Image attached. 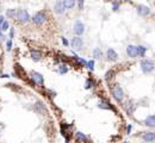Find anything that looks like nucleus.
Here are the masks:
<instances>
[{
	"instance_id": "nucleus-10",
	"label": "nucleus",
	"mask_w": 155,
	"mask_h": 143,
	"mask_svg": "<svg viewBox=\"0 0 155 143\" xmlns=\"http://www.w3.org/2000/svg\"><path fill=\"white\" fill-rule=\"evenodd\" d=\"M137 13H139L141 17H147L150 14V8L146 5H139L137 6Z\"/></svg>"
},
{
	"instance_id": "nucleus-14",
	"label": "nucleus",
	"mask_w": 155,
	"mask_h": 143,
	"mask_svg": "<svg viewBox=\"0 0 155 143\" xmlns=\"http://www.w3.org/2000/svg\"><path fill=\"white\" fill-rule=\"evenodd\" d=\"M30 55H31V59L33 61H40L42 59V52L38 51V50H35V49H32L30 51Z\"/></svg>"
},
{
	"instance_id": "nucleus-21",
	"label": "nucleus",
	"mask_w": 155,
	"mask_h": 143,
	"mask_svg": "<svg viewBox=\"0 0 155 143\" xmlns=\"http://www.w3.org/2000/svg\"><path fill=\"white\" fill-rule=\"evenodd\" d=\"M113 76H115V72H113L112 69L108 70L106 73H105V80H106V81H110V80H111Z\"/></svg>"
},
{
	"instance_id": "nucleus-33",
	"label": "nucleus",
	"mask_w": 155,
	"mask_h": 143,
	"mask_svg": "<svg viewBox=\"0 0 155 143\" xmlns=\"http://www.w3.org/2000/svg\"><path fill=\"white\" fill-rule=\"evenodd\" d=\"M3 41H5V36H4L3 31H1V32H0V42H3Z\"/></svg>"
},
{
	"instance_id": "nucleus-8",
	"label": "nucleus",
	"mask_w": 155,
	"mask_h": 143,
	"mask_svg": "<svg viewBox=\"0 0 155 143\" xmlns=\"http://www.w3.org/2000/svg\"><path fill=\"white\" fill-rule=\"evenodd\" d=\"M127 55L131 59H136L137 56H139V54H137V47L132 45V44H129L127 47Z\"/></svg>"
},
{
	"instance_id": "nucleus-23",
	"label": "nucleus",
	"mask_w": 155,
	"mask_h": 143,
	"mask_svg": "<svg viewBox=\"0 0 155 143\" xmlns=\"http://www.w3.org/2000/svg\"><path fill=\"white\" fill-rule=\"evenodd\" d=\"M59 73H60V74H66V73H68V67H67L66 64L59 66Z\"/></svg>"
},
{
	"instance_id": "nucleus-15",
	"label": "nucleus",
	"mask_w": 155,
	"mask_h": 143,
	"mask_svg": "<svg viewBox=\"0 0 155 143\" xmlns=\"http://www.w3.org/2000/svg\"><path fill=\"white\" fill-rule=\"evenodd\" d=\"M62 3L66 7V10H71L75 6V0H62Z\"/></svg>"
},
{
	"instance_id": "nucleus-29",
	"label": "nucleus",
	"mask_w": 155,
	"mask_h": 143,
	"mask_svg": "<svg viewBox=\"0 0 155 143\" xmlns=\"http://www.w3.org/2000/svg\"><path fill=\"white\" fill-rule=\"evenodd\" d=\"M6 49H7V51H10L12 49V40L11 38H10V41H7V48Z\"/></svg>"
},
{
	"instance_id": "nucleus-6",
	"label": "nucleus",
	"mask_w": 155,
	"mask_h": 143,
	"mask_svg": "<svg viewBox=\"0 0 155 143\" xmlns=\"http://www.w3.org/2000/svg\"><path fill=\"white\" fill-rule=\"evenodd\" d=\"M31 80L35 82L37 86H43L44 85V79H43V75L37 73V72H33L31 73Z\"/></svg>"
},
{
	"instance_id": "nucleus-17",
	"label": "nucleus",
	"mask_w": 155,
	"mask_h": 143,
	"mask_svg": "<svg viewBox=\"0 0 155 143\" xmlns=\"http://www.w3.org/2000/svg\"><path fill=\"white\" fill-rule=\"evenodd\" d=\"M134 110H135L134 103H132V101H128V103L125 104V111H127V113H128V115H131V113L134 112Z\"/></svg>"
},
{
	"instance_id": "nucleus-2",
	"label": "nucleus",
	"mask_w": 155,
	"mask_h": 143,
	"mask_svg": "<svg viewBox=\"0 0 155 143\" xmlns=\"http://www.w3.org/2000/svg\"><path fill=\"white\" fill-rule=\"evenodd\" d=\"M111 94L115 98V100H117V101H122L123 98H124V92H123L122 87H120L119 85L112 86V88H111Z\"/></svg>"
},
{
	"instance_id": "nucleus-3",
	"label": "nucleus",
	"mask_w": 155,
	"mask_h": 143,
	"mask_svg": "<svg viewBox=\"0 0 155 143\" xmlns=\"http://www.w3.org/2000/svg\"><path fill=\"white\" fill-rule=\"evenodd\" d=\"M45 21H47V16H45V13L42 12V11L37 12L35 16L32 17V22H33V24H36V25H42Z\"/></svg>"
},
{
	"instance_id": "nucleus-11",
	"label": "nucleus",
	"mask_w": 155,
	"mask_h": 143,
	"mask_svg": "<svg viewBox=\"0 0 155 143\" xmlns=\"http://www.w3.org/2000/svg\"><path fill=\"white\" fill-rule=\"evenodd\" d=\"M64 10H66V7H64V5H63V3H62V0H60V1H56V3H55V5H54V11H55V13H57V14H63V13H64Z\"/></svg>"
},
{
	"instance_id": "nucleus-1",
	"label": "nucleus",
	"mask_w": 155,
	"mask_h": 143,
	"mask_svg": "<svg viewBox=\"0 0 155 143\" xmlns=\"http://www.w3.org/2000/svg\"><path fill=\"white\" fill-rule=\"evenodd\" d=\"M155 69V63L151 60H142L141 61V70L144 74H150Z\"/></svg>"
},
{
	"instance_id": "nucleus-18",
	"label": "nucleus",
	"mask_w": 155,
	"mask_h": 143,
	"mask_svg": "<svg viewBox=\"0 0 155 143\" xmlns=\"http://www.w3.org/2000/svg\"><path fill=\"white\" fill-rule=\"evenodd\" d=\"M75 139H76V141H79V142H86V141H88L87 136L84 135V134H82V132H80V131H78V132L75 134Z\"/></svg>"
},
{
	"instance_id": "nucleus-24",
	"label": "nucleus",
	"mask_w": 155,
	"mask_h": 143,
	"mask_svg": "<svg viewBox=\"0 0 155 143\" xmlns=\"http://www.w3.org/2000/svg\"><path fill=\"white\" fill-rule=\"evenodd\" d=\"M36 109H37V111L41 112V113H44V112H45V106H44L42 103H37V104H36Z\"/></svg>"
},
{
	"instance_id": "nucleus-25",
	"label": "nucleus",
	"mask_w": 155,
	"mask_h": 143,
	"mask_svg": "<svg viewBox=\"0 0 155 143\" xmlns=\"http://www.w3.org/2000/svg\"><path fill=\"white\" fill-rule=\"evenodd\" d=\"M6 14L8 16V17H14V16H17V11L16 10H13V8H11V10H7V12H6Z\"/></svg>"
},
{
	"instance_id": "nucleus-28",
	"label": "nucleus",
	"mask_w": 155,
	"mask_h": 143,
	"mask_svg": "<svg viewBox=\"0 0 155 143\" xmlns=\"http://www.w3.org/2000/svg\"><path fill=\"white\" fill-rule=\"evenodd\" d=\"M0 29H1V31L4 32V31H6V30H8V23L5 21L3 24H1V26H0Z\"/></svg>"
},
{
	"instance_id": "nucleus-22",
	"label": "nucleus",
	"mask_w": 155,
	"mask_h": 143,
	"mask_svg": "<svg viewBox=\"0 0 155 143\" xmlns=\"http://www.w3.org/2000/svg\"><path fill=\"white\" fill-rule=\"evenodd\" d=\"M93 86H94V81L92 79H87V80H86V82H85V88L86 89H90Z\"/></svg>"
},
{
	"instance_id": "nucleus-27",
	"label": "nucleus",
	"mask_w": 155,
	"mask_h": 143,
	"mask_svg": "<svg viewBox=\"0 0 155 143\" xmlns=\"http://www.w3.org/2000/svg\"><path fill=\"white\" fill-rule=\"evenodd\" d=\"M119 7H120V5H119L118 1H113L112 3V11H118Z\"/></svg>"
},
{
	"instance_id": "nucleus-31",
	"label": "nucleus",
	"mask_w": 155,
	"mask_h": 143,
	"mask_svg": "<svg viewBox=\"0 0 155 143\" xmlns=\"http://www.w3.org/2000/svg\"><path fill=\"white\" fill-rule=\"evenodd\" d=\"M13 36H14V29L11 28V29H10V38H11V40L13 38Z\"/></svg>"
},
{
	"instance_id": "nucleus-30",
	"label": "nucleus",
	"mask_w": 155,
	"mask_h": 143,
	"mask_svg": "<svg viewBox=\"0 0 155 143\" xmlns=\"http://www.w3.org/2000/svg\"><path fill=\"white\" fill-rule=\"evenodd\" d=\"M61 41H62V44H63L64 47H68V44H69V42H68L64 37H61Z\"/></svg>"
},
{
	"instance_id": "nucleus-12",
	"label": "nucleus",
	"mask_w": 155,
	"mask_h": 143,
	"mask_svg": "<svg viewBox=\"0 0 155 143\" xmlns=\"http://www.w3.org/2000/svg\"><path fill=\"white\" fill-rule=\"evenodd\" d=\"M143 123H144V125H147V127H149V128H155V115L148 116L144 119Z\"/></svg>"
},
{
	"instance_id": "nucleus-16",
	"label": "nucleus",
	"mask_w": 155,
	"mask_h": 143,
	"mask_svg": "<svg viewBox=\"0 0 155 143\" xmlns=\"http://www.w3.org/2000/svg\"><path fill=\"white\" fill-rule=\"evenodd\" d=\"M98 106L100 107V109H104V110H112V106L109 101H105V100H103L98 104Z\"/></svg>"
},
{
	"instance_id": "nucleus-20",
	"label": "nucleus",
	"mask_w": 155,
	"mask_h": 143,
	"mask_svg": "<svg viewBox=\"0 0 155 143\" xmlns=\"http://www.w3.org/2000/svg\"><path fill=\"white\" fill-rule=\"evenodd\" d=\"M93 57L94 59H98V60L103 57V51L100 50V48H96L93 50Z\"/></svg>"
},
{
	"instance_id": "nucleus-5",
	"label": "nucleus",
	"mask_w": 155,
	"mask_h": 143,
	"mask_svg": "<svg viewBox=\"0 0 155 143\" xmlns=\"http://www.w3.org/2000/svg\"><path fill=\"white\" fill-rule=\"evenodd\" d=\"M71 45H72V48H73L74 50L79 51V50H81L82 47H84V40L80 37V36H75V37L72 40V42H71Z\"/></svg>"
},
{
	"instance_id": "nucleus-4",
	"label": "nucleus",
	"mask_w": 155,
	"mask_h": 143,
	"mask_svg": "<svg viewBox=\"0 0 155 143\" xmlns=\"http://www.w3.org/2000/svg\"><path fill=\"white\" fill-rule=\"evenodd\" d=\"M17 18H18V21L21 23H23V24L28 23L31 19V17H30V14L28 13L26 10H18V11H17Z\"/></svg>"
},
{
	"instance_id": "nucleus-34",
	"label": "nucleus",
	"mask_w": 155,
	"mask_h": 143,
	"mask_svg": "<svg viewBox=\"0 0 155 143\" xmlns=\"http://www.w3.org/2000/svg\"><path fill=\"white\" fill-rule=\"evenodd\" d=\"M5 22V19H4V16H1L0 14V26H1V24Z\"/></svg>"
},
{
	"instance_id": "nucleus-19",
	"label": "nucleus",
	"mask_w": 155,
	"mask_h": 143,
	"mask_svg": "<svg viewBox=\"0 0 155 143\" xmlns=\"http://www.w3.org/2000/svg\"><path fill=\"white\" fill-rule=\"evenodd\" d=\"M147 52V48L144 45H137V54H139L140 57H144Z\"/></svg>"
},
{
	"instance_id": "nucleus-13",
	"label": "nucleus",
	"mask_w": 155,
	"mask_h": 143,
	"mask_svg": "<svg viewBox=\"0 0 155 143\" xmlns=\"http://www.w3.org/2000/svg\"><path fill=\"white\" fill-rule=\"evenodd\" d=\"M142 139L144 142H153V141H155V132H153V131L144 132L143 136H142Z\"/></svg>"
},
{
	"instance_id": "nucleus-9",
	"label": "nucleus",
	"mask_w": 155,
	"mask_h": 143,
	"mask_svg": "<svg viewBox=\"0 0 155 143\" xmlns=\"http://www.w3.org/2000/svg\"><path fill=\"white\" fill-rule=\"evenodd\" d=\"M106 59H108V61H110V62H115V61H117V59H118V54L115 51V49L109 48V49L106 50Z\"/></svg>"
},
{
	"instance_id": "nucleus-7",
	"label": "nucleus",
	"mask_w": 155,
	"mask_h": 143,
	"mask_svg": "<svg viewBox=\"0 0 155 143\" xmlns=\"http://www.w3.org/2000/svg\"><path fill=\"white\" fill-rule=\"evenodd\" d=\"M73 31H74V33H75L76 36L82 35V33L85 32V24H84L82 22H80V21H76V22L74 23Z\"/></svg>"
},
{
	"instance_id": "nucleus-26",
	"label": "nucleus",
	"mask_w": 155,
	"mask_h": 143,
	"mask_svg": "<svg viewBox=\"0 0 155 143\" xmlns=\"http://www.w3.org/2000/svg\"><path fill=\"white\" fill-rule=\"evenodd\" d=\"M86 67H87L90 70H93V69H94V61H93V60L87 61V64H86Z\"/></svg>"
},
{
	"instance_id": "nucleus-35",
	"label": "nucleus",
	"mask_w": 155,
	"mask_h": 143,
	"mask_svg": "<svg viewBox=\"0 0 155 143\" xmlns=\"http://www.w3.org/2000/svg\"><path fill=\"white\" fill-rule=\"evenodd\" d=\"M131 129H132L131 125H128V128H127V132H128V134H130V132H131Z\"/></svg>"
},
{
	"instance_id": "nucleus-32",
	"label": "nucleus",
	"mask_w": 155,
	"mask_h": 143,
	"mask_svg": "<svg viewBox=\"0 0 155 143\" xmlns=\"http://www.w3.org/2000/svg\"><path fill=\"white\" fill-rule=\"evenodd\" d=\"M79 10H84V0H79Z\"/></svg>"
}]
</instances>
